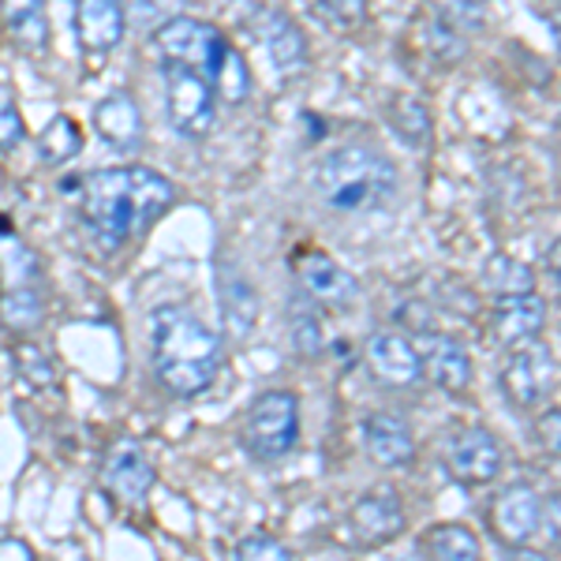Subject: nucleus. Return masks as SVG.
<instances>
[{"instance_id":"10","label":"nucleus","mask_w":561,"mask_h":561,"mask_svg":"<svg viewBox=\"0 0 561 561\" xmlns=\"http://www.w3.org/2000/svg\"><path fill=\"white\" fill-rule=\"evenodd\" d=\"M248 31L255 34V38L266 45L270 60L277 65L280 76H300L304 65H307V38L304 31L288 20L285 12H277V8H262V4H251V15L248 20Z\"/></svg>"},{"instance_id":"26","label":"nucleus","mask_w":561,"mask_h":561,"mask_svg":"<svg viewBox=\"0 0 561 561\" xmlns=\"http://www.w3.org/2000/svg\"><path fill=\"white\" fill-rule=\"evenodd\" d=\"M0 319H4L8 330H15V333L38 330V325L45 322V304H42L38 288L34 285L8 288V293L0 296Z\"/></svg>"},{"instance_id":"2","label":"nucleus","mask_w":561,"mask_h":561,"mask_svg":"<svg viewBox=\"0 0 561 561\" xmlns=\"http://www.w3.org/2000/svg\"><path fill=\"white\" fill-rule=\"evenodd\" d=\"M221 359V337L184 304H161L150 311V364L165 393L180 401L206 393Z\"/></svg>"},{"instance_id":"24","label":"nucleus","mask_w":561,"mask_h":561,"mask_svg":"<svg viewBox=\"0 0 561 561\" xmlns=\"http://www.w3.org/2000/svg\"><path fill=\"white\" fill-rule=\"evenodd\" d=\"M288 337H293L296 356H304V359H319L325 352L322 319L314 314V307L307 304L304 296L288 300Z\"/></svg>"},{"instance_id":"40","label":"nucleus","mask_w":561,"mask_h":561,"mask_svg":"<svg viewBox=\"0 0 561 561\" xmlns=\"http://www.w3.org/2000/svg\"><path fill=\"white\" fill-rule=\"evenodd\" d=\"M505 561H547L542 554H536V550H524V547H513L510 554H505Z\"/></svg>"},{"instance_id":"29","label":"nucleus","mask_w":561,"mask_h":561,"mask_svg":"<svg viewBox=\"0 0 561 561\" xmlns=\"http://www.w3.org/2000/svg\"><path fill=\"white\" fill-rule=\"evenodd\" d=\"M423 53L438 60V65H457V60L468 57V42H465V34H457L454 26L438 23L431 15V20L423 23Z\"/></svg>"},{"instance_id":"35","label":"nucleus","mask_w":561,"mask_h":561,"mask_svg":"<svg viewBox=\"0 0 561 561\" xmlns=\"http://www.w3.org/2000/svg\"><path fill=\"white\" fill-rule=\"evenodd\" d=\"M393 319L409 322L415 333H431V307L423 304H404L401 311H393Z\"/></svg>"},{"instance_id":"9","label":"nucleus","mask_w":561,"mask_h":561,"mask_svg":"<svg viewBox=\"0 0 561 561\" xmlns=\"http://www.w3.org/2000/svg\"><path fill=\"white\" fill-rule=\"evenodd\" d=\"M102 486L108 497H116L121 505H139L147 502L150 486H153V465L142 454L139 442L131 438H116L108 446V454L102 460Z\"/></svg>"},{"instance_id":"17","label":"nucleus","mask_w":561,"mask_h":561,"mask_svg":"<svg viewBox=\"0 0 561 561\" xmlns=\"http://www.w3.org/2000/svg\"><path fill=\"white\" fill-rule=\"evenodd\" d=\"M547 325V304L536 293L528 296H502L491 314V333L497 345L520 348L528 341H536Z\"/></svg>"},{"instance_id":"14","label":"nucleus","mask_w":561,"mask_h":561,"mask_svg":"<svg viewBox=\"0 0 561 561\" xmlns=\"http://www.w3.org/2000/svg\"><path fill=\"white\" fill-rule=\"evenodd\" d=\"M293 270L300 277L304 296H311V300L325 307H348L359 296V280L348 270H341L330 255H322V251H300L293 259Z\"/></svg>"},{"instance_id":"20","label":"nucleus","mask_w":561,"mask_h":561,"mask_svg":"<svg viewBox=\"0 0 561 561\" xmlns=\"http://www.w3.org/2000/svg\"><path fill=\"white\" fill-rule=\"evenodd\" d=\"M98 135L121 153H135L142 147V113L128 94H108L94 105Z\"/></svg>"},{"instance_id":"32","label":"nucleus","mask_w":561,"mask_h":561,"mask_svg":"<svg viewBox=\"0 0 561 561\" xmlns=\"http://www.w3.org/2000/svg\"><path fill=\"white\" fill-rule=\"evenodd\" d=\"M237 561H293V554L280 539L255 531V536H243L237 542Z\"/></svg>"},{"instance_id":"1","label":"nucleus","mask_w":561,"mask_h":561,"mask_svg":"<svg viewBox=\"0 0 561 561\" xmlns=\"http://www.w3.org/2000/svg\"><path fill=\"white\" fill-rule=\"evenodd\" d=\"M173 203V180L147 165L102 169L83 180V221L105 248L142 237Z\"/></svg>"},{"instance_id":"39","label":"nucleus","mask_w":561,"mask_h":561,"mask_svg":"<svg viewBox=\"0 0 561 561\" xmlns=\"http://www.w3.org/2000/svg\"><path fill=\"white\" fill-rule=\"evenodd\" d=\"M547 528H550V542L558 547V494H550L547 502Z\"/></svg>"},{"instance_id":"31","label":"nucleus","mask_w":561,"mask_h":561,"mask_svg":"<svg viewBox=\"0 0 561 561\" xmlns=\"http://www.w3.org/2000/svg\"><path fill=\"white\" fill-rule=\"evenodd\" d=\"M214 94H221L225 102H232V105H240L243 98L251 94L248 65L240 60L237 49H229V57H225V68H221V76H217V83H214Z\"/></svg>"},{"instance_id":"37","label":"nucleus","mask_w":561,"mask_h":561,"mask_svg":"<svg viewBox=\"0 0 561 561\" xmlns=\"http://www.w3.org/2000/svg\"><path fill=\"white\" fill-rule=\"evenodd\" d=\"M0 561H34V550L23 539H0Z\"/></svg>"},{"instance_id":"23","label":"nucleus","mask_w":561,"mask_h":561,"mask_svg":"<svg viewBox=\"0 0 561 561\" xmlns=\"http://www.w3.org/2000/svg\"><path fill=\"white\" fill-rule=\"evenodd\" d=\"M386 121L412 150H423L431 142V113L420 98H409V94L393 98V102L386 105Z\"/></svg>"},{"instance_id":"28","label":"nucleus","mask_w":561,"mask_h":561,"mask_svg":"<svg viewBox=\"0 0 561 561\" xmlns=\"http://www.w3.org/2000/svg\"><path fill=\"white\" fill-rule=\"evenodd\" d=\"M12 364L23 375V382H31L34 389H53V386L60 382L53 359L45 356V352L34 345V341H15V345H12Z\"/></svg>"},{"instance_id":"36","label":"nucleus","mask_w":561,"mask_h":561,"mask_svg":"<svg viewBox=\"0 0 561 561\" xmlns=\"http://www.w3.org/2000/svg\"><path fill=\"white\" fill-rule=\"evenodd\" d=\"M558 423H561V412L558 409H550L539 420V442L550 449V457H558Z\"/></svg>"},{"instance_id":"21","label":"nucleus","mask_w":561,"mask_h":561,"mask_svg":"<svg viewBox=\"0 0 561 561\" xmlns=\"http://www.w3.org/2000/svg\"><path fill=\"white\" fill-rule=\"evenodd\" d=\"M0 26L26 53H45V45H49L45 0H0Z\"/></svg>"},{"instance_id":"22","label":"nucleus","mask_w":561,"mask_h":561,"mask_svg":"<svg viewBox=\"0 0 561 561\" xmlns=\"http://www.w3.org/2000/svg\"><path fill=\"white\" fill-rule=\"evenodd\" d=\"M420 550L427 561H479L483 547L468 524H434L420 536Z\"/></svg>"},{"instance_id":"7","label":"nucleus","mask_w":561,"mask_h":561,"mask_svg":"<svg viewBox=\"0 0 561 561\" xmlns=\"http://www.w3.org/2000/svg\"><path fill=\"white\" fill-rule=\"evenodd\" d=\"M554 356H550L547 345L539 341H528L505 359L502 370V389L517 409H539L547 404V397L554 393Z\"/></svg>"},{"instance_id":"41","label":"nucleus","mask_w":561,"mask_h":561,"mask_svg":"<svg viewBox=\"0 0 561 561\" xmlns=\"http://www.w3.org/2000/svg\"><path fill=\"white\" fill-rule=\"evenodd\" d=\"M404 561H412V558H404Z\"/></svg>"},{"instance_id":"18","label":"nucleus","mask_w":561,"mask_h":561,"mask_svg":"<svg viewBox=\"0 0 561 561\" xmlns=\"http://www.w3.org/2000/svg\"><path fill=\"white\" fill-rule=\"evenodd\" d=\"M76 34L87 57H105L124 38V4L121 0H79Z\"/></svg>"},{"instance_id":"5","label":"nucleus","mask_w":561,"mask_h":561,"mask_svg":"<svg viewBox=\"0 0 561 561\" xmlns=\"http://www.w3.org/2000/svg\"><path fill=\"white\" fill-rule=\"evenodd\" d=\"M153 42H158L161 60L169 65H184L198 71L203 79H210V87L217 83L225 68V57H229V42L217 26L192 20V15H176V20L161 23L153 31Z\"/></svg>"},{"instance_id":"34","label":"nucleus","mask_w":561,"mask_h":561,"mask_svg":"<svg viewBox=\"0 0 561 561\" xmlns=\"http://www.w3.org/2000/svg\"><path fill=\"white\" fill-rule=\"evenodd\" d=\"M26 139V124L12 98H0V150H15Z\"/></svg>"},{"instance_id":"4","label":"nucleus","mask_w":561,"mask_h":561,"mask_svg":"<svg viewBox=\"0 0 561 561\" xmlns=\"http://www.w3.org/2000/svg\"><path fill=\"white\" fill-rule=\"evenodd\" d=\"M240 442L262 465H277L300 442V397L293 389H270L262 393L251 412L243 415Z\"/></svg>"},{"instance_id":"6","label":"nucleus","mask_w":561,"mask_h":561,"mask_svg":"<svg viewBox=\"0 0 561 561\" xmlns=\"http://www.w3.org/2000/svg\"><path fill=\"white\" fill-rule=\"evenodd\" d=\"M165 98H169V124L184 135V139H206L217 121V94L210 79L184 65H169L165 60Z\"/></svg>"},{"instance_id":"13","label":"nucleus","mask_w":561,"mask_h":561,"mask_svg":"<svg viewBox=\"0 0 561 561\" xmlns=\"http://www.w3.org/2000/svg\"><path fill=\"white\" fill-rule=\"evenodd\" d=\"M364 364L370 370V378L389 389H409L423 378L420 352L401 333H370L364 345Z\"/></svg>"},{"instance_id":"12","label":"nucleus","mask_w":561,"mask_h":561,"mask_svg":"<svg viewBox=\"0 0 561 561\" xmlns=\"http://www.w3.org/2000/svg\"><path fill=\"white\" fill-rule=\"evenodd\" d=\"M542 502L528 483H510L491 502V528L505 547H524L539 531Z\"/></svg>"},{"instance_id":"15","label":"nucleus","mask_w":561,"mask_h":561,"mask_svg":"<svg viewBox=\"0 0 561 561\" xmlns=\"http://www.w3.org/2000/svg\"><path fill=\"white\" fill-rule=\"evenodd\" d=\"M214 296L221 304V319L229 337H248L259 322V296L251 288L248 274L240 270L237 259H221L217 262V280H214Z\"/></svg>"},{"instance_id":"25","label":"nucleus","mask_w":561,"mask_h":561,"mask_svg":"<svg viewBox=\"0 0 561 561\" xmlns=\"http://www.w3.org/2000/svg\"><path fill=\"white\" fill-rule=\"evenodd\" d=\"M79 150H83V131L71 116H53L38 135V158L45 165H65V161L79 158Z\"/></svg>"},{"instance_id":"38","label":"nucleus","mask_w":561,"mask_h":561,"mask_svg":"<svg viewBox=\"0 0 561 561\" xmlns=\"http://www.w3.org/2000/svg\"><path fill=\"white\" fill-rule=\"evenodd\" d=\"M187 0H139V8L142 12H180V8H184Z\"/></svg>"},{"instance_id":"3","label":"nucleus","mask_w":561,"mask_h":561,"mask_svg":"<svg viewBox=\"0 0 561 561\" xmlns=\"http://www.w3.org/2000/svg\"><path fill=\"white\" fill-rule=\"evenodd\" d=\"M314 187H319L322 203L330 210L345 214H364V210H382L397 198V169L382 150L375 147H337L325 153L319 173H314Z\"/></svg>"},{"instance_id":"27","label":"nucleus","mask_w":561,"mask_h":561,"mask_svg":"<svg viewBox=\"0 0 561 561\" xmlns=\"http://www.w3.org/2000/svg\"><path fill=\"white\" fill-rule=\"evenodd\" d=\"M483 285L491 288L497 300H502V296H528V293H536V274H531V266H524L517 259L494 255L483 266Z\"/></svg>"},{"instance_id":"8","label":"nucleus","mask_w":561,"mask_h":561,"mask_svg":"<svg viewBox=\"0 0 561 561\" xmlns=\"http://www.w3.org/2000/svg\"><path fill=\"white\" fill-rule=\"evenodd\" d=\"M502 465H505L502 446H497L494 434L483 427H468L454 434V442H449V449H446V472L460 486L494 483V479L502 476Z\"/></svg>"},{"instance_id":"19","label":"nucleus","mask_w":561,"mask_h":561,"mask_svg":"<svg viewBox=\"0 0 561 561\" xmlns=\"http://www.w3.org/2000/svg\"><path fill=\"white\" fill-rule=\"evenodd\" d=\"M364 446L367 457L382 468H409L415 460V438L409 423L389 412H375L364 420Z\"/></svg>"},{"instance_id":"11","label":"nucleus","mask_w":561,"mask_h":561,"mask_svg":"<svg viewBox=\"0 0 561 561\" xmlns=\"http://www.w3.org/2000/svg\"><path fill=\"white\" fill-rule=\"evenodd\" d=\"M348 528L359 547L375 550L393 542L404 531V505L393 486H375V491L359 494L348 513Z\"/></svg>"},{"instance_id":"16","label":"nucleus","mask_w":561,"mask_h":561,"mask_svg":"<svg viewBox=\"0 0 561 561\" xmlns=\"http://www.w3.org/2000/svg\"><path fill=\"white\" fill-rule=\"evenodd\" d=\"M420 352V367L427 370V378L446 393H465L472 386V356L449 333H427Z\"/></svg>"},{"instance_id":"30","label":"nucleus","mask_w":561,"mask_h":561,"mask_svg":"<svg viewBox=\"0 0 561 561\" xmlns=\"http://www.w3.org/2000/svg\"><path fill=\"white\" fill-rule=\"evenodd\" d=\"M427 4H431L434 20L454 26L457 34L483 31L486 26V15H483V4H479V0H427Z\"/></svg>"},{"instance_id":"33","label":"nucleus","mask_w":561,"mask_h":561,"mask_svg":"<svg viewBox=\"0 0 561 561\" xmlns=\"http://www.w3.org/2000/svg\"><path fill=\"white\" fill-rule=\"evenodd\" d=\"M325 23L337 26V31H356L367 20V0H314Z\"/></svg>"}]
</instances>
